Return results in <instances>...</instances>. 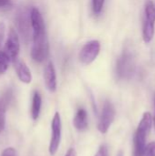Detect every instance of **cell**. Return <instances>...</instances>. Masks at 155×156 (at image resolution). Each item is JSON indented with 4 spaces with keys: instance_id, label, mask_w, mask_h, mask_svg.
<instances>
[{
    "instance_id": "obj_1",
    "label": "cell",
    "mask_w": 155,
    "mask_h": 156,
    "mask_svg": "<svg viewBox=\"0 0 155 156\" xmlns=\"http://www.w3.org/2000/svg\"><path fill=\"white\" fill-rule=\"evenodd\" d=\"M152 115L150 112H145L137 127L133 138V156H143L146 146L147 136L152 128Z\"/></svg>"
},
{
    "instance_id": "obj_2",
    "label": "cell",
    "mask_w": 155,
    "mask_h": 156,
    "mask_svg": "<svg viewBox=\"0 0 155 156\" xmlns=\"http://www.w3.org/2000/svg\"><path fill=\"white\" fill-rule=\"evenodd\" d=\"M134 70L135 63L133 55L129 49H125L117 60L116 74L121 80H129L134 74Z\"/></svg>"
},
{
    "instance_id": "obj_3",
    "label": "cell",
    "mask_w": 155,
    "mask_h": 156,
    "mask_svg": "<svg viewBox=\"0 0 155 156\" xmlns=\"http://www.w3.org/2000/svg\"><path fill=\"white\" fill-rule=\"evenodd\" d=\"M145 16L143 27V38L144 42L149 43L152 41L154 35L155 25V6L153 1H147L145 5Z\"/></svg>"
},
{
    "instance_id": "obj_4",
    "label": "cell",
    "mask_w": 155,
    "mask_h": 156,
    "mask_svg": "<svg viewBox=\"0 0 155 156\" xmlns=\"http://www.w3.org/2000/svg\"><path fill=\"white\" fill-rule=\"evenodd\" d=\"M49 54V45L47 34L33 37V46L31 48V58L36 62H42L48 58Z\"/></svg>"
},
{
    "instance_id": "obj_5",
    "label": "cell",
    "mask_w": 155,
    "mask_h": 156,
    "mask_svg": "<svg viewBox=\"0 0 155 156\" xmlns=\"http://www.w3.org/2000/svg\"><path fill=\"white\" fill-rule=\"evenodd\" d=\"M61 118L58 112H56L51 121V137L49 142V154L50 155H55L61 141Z\"/></svg>"
},
{
    "instance_id": "obj_6",
    "label": "cell",
    "mask_w": 155,
    "mask_h": 156,
    "mask_svg": "<svg viewBox=\"0 0 155 156\" xmlns=\"http://www.w3.org/2000/svg\"><path fill=\"white\" fill-rule=\"evenodd\" d=\"M115 118V109L112 103L109 101H106L103 104L101 113L99 119V123H98V130L101 133H106L111 125L112 124L113 121Z\"/></svg>"
},
{
    "instance_id": "obj_7",
    "label": "cell",
    "mask_w": 155,
    "mask_h": 156,
    "mask_svg": "<svg viewBox=\"0 0 155 156\" xmlns=\"http://www.w3.org/2000/svg\"><path fill=\"white\" fill-rule=\"evenodd\" d=\"M100 51V43L99 40H90L87 42L79 52V60L84 65L91 64L98 57Z\"/></svg>"
},
{
    "instance_id": "obj_8",
    "label": "cell",
    "mask_w": 155,
    "mask_h": 156,
    "mask_svg": "<svg viewBox=\"0 0 155 156\" xmlns=\"http://www.w3.org/2000/svg\"><path fill=\"white\" fill-rule=\"evenodd\" d=\"M19 51H20V41H19L18 35L14 28H10L5 44L4 53L9 58V60L13 62L16 58H18Z\"/></svg>"
},
{
    "instance_id": "obj_9",
    "label": "cell",
    "mask_w": 155,
    "mask_h": 156,
    "mask_svg": "<svg viewBox=\"0 0 155 156\" xmlns=\"http://www.w3.org/2000/svg\"><path fill=\"white\" fill-rule=\"evenodd\" d=\"M30 23L33 32V37H40L46 34V27L41 13L37 7H33L30 11Z\"/></svg>"
},
{
    "instance_id": "obj_10",
    "label": "cell",
    "mask_w": 155,
    "mask_h": 156,
    "mask_svg": "<svg viewBox=\"0 0 155 156\" xmlns=\"http://www.w3.org/2000/svg\"><path fill=\"white\" fill-rule=\"evenodd\" d=\"M16 25L18 31L24 36L25 38L29 37V30H30V13L27 14L26 11L21 10L16 14Z\"/></svg>"
},
{
    "instance_id": "obj_11",
    "label": "cell",
    "mask_w": 155,
    "mask_h": 156,
    "mask_svg": "<svg viewBox=\"0 0 155 156\" xmlns=\"http://www.w3.org/2000/svg\"><path fill=\"white\" fill-rule=\"evenodd\" d=\"M13 64H14V67H15V69H16V72L19 80L26 84L30 83L32 80V74H31L30 69L25 63V61L17 58L13 61Z\"/></svg>"
},
{
    "instance_id": "obj_12",
    "label": "cell",
    "mask_w": 155,
    "mask_h": 156,
    "mask_svg": "<svg viewBox=\"0 0 155 156\" xmlns=\"http://www.w3.org/2000/svg\"><path fill=\"white\" fill-rule=\"evenodd\" d=\"M44 81L47 89L50 92H55L57 90V75L56 69L52 62H48L44 69Z\"/></svg>"
},
{
    "instance_id": "obj_13",
    "label": "cell",
    "mask_w": 155,
    "mask_h": 156,
    "mask_svg": "<svg viewBox=\"0 0 155 156\" xmlns=\"http://www.w3.org/2000/svg\"><path fill=\"white\" fill-rule=\"evenodd\" d=\"M73 125L79 132H83L88 129L89 126L88 113L85 109L80 108L77 111L76 115L73 119Z\"/></svg>"
},
{
    "instance_id": "obj_14",
    "label": "cell",
    "mask_w": 155,
    "mask_h": 156,
    "mask_svg": "<svg viewBox=\"0 0 155 156\" xmlns=\"http://www.w3.org/2000/svg\"><path fill=\"white\" fill-rule=\"evenodd\" d=\"M42 99L39 92L35 91L32 98V105H31V117L34 121L37 120L41 111Z\"/></svg>"
},
{
    "instance_id": "obj_15",
    "label": "cell",
    "mask_w": 155,
    "mask_h": 156,
    "mask_svg": "<svg viewBox=\"0 0 155 156\" xmlns=\"http://www.w3.org/2000/svg\"><path fill=\"white\" fill-rule=\"evenodd\" d=\"M5 125V105L0 100V133L4 131Z\"/></svg>"
},
{
    "instance_id": "obj_16",
    "label": "cell",
    "mask_w": 155,
    "mask_h": 156,
    "mask_svg": "<svg viewBox=\"0 0 155 156\" xmlns=\"http://www.w3.org/2000/svg\"><path fill=\"white\" fill-rule=\"evenodd\" d=\"M9 61V58L4 53V51H2V53L0 54V74H3L6 71Z\"/></svg>"
},
{
    "instance_id": "obj_17",
    "label": "cell",
    "mask_w": 155,
    "mask_h": 156,
    "mask_svg": "<svg viewBox=\"0 0 155 156\" xmlns=\"http://www.w3.org/2000/svg\"><path fill=\"white\" fill-rule=\"evenodd\" d=\"M105 0H92V9L96 15H99L103 8Z\"/></svg>"
},
{
    "instance_id": "obj_18",
    "label": "cell",
    "mask_w": 155,
    "mask_h": 156,
    "mask_svg": "<svg viewBox=\"0 0 155 156\" xmlns=\"http://www.w3.org/2000/svg\"><path fill=\"white\" fill-rule=\"evenodd\" d=\"M143 156H155V142L150 143L145 146Z\"/></svg>"
},
{
    "instance_id": "obj_19",
    "label": "cell",
    "mask_w": 155,
    "mask_h": 156,
    "mask_svg": "<svg viewBox=\"0 0 155 156\" xmlns=\"http://www.w3.org/2000/svg\"><path fill=\"white\" fill-rule=\"evenodd\" d=\"M95 156H109V153H108V147L104 144L100 145L98 152L96 153Z\"/></svg>"
},
{
    "instance_id": "obj_20",
    "label": "cell",
    "mask_w": 155,
    "mask_h": 156,
    "mask_svg": "<svg viewBox=\"0 0 155 156\" xmlns=\"http://www.w3.org/2000/svg\"><path fill=\"white\" fill-rule=\"evenodd\" d=\"M1 156H16V150H15L13 147L5 148V149L3 151L2 155Z\"/></svg>"
},
{
    "instance_id": "obj_21",
    "label": "cell",
    "mask_w": 155,
    "mask_h": 156,
    "mask_svg": "<svg viewBox=\"0 0 155 156\" xmlns=\"http://www.w3.org/2000/svg\"><path fill=\"white\" fill-rule=\"evenodd\" d=\"M5 26L3 22H0V44L4 38L5 36Z\"/></svg>"
},
{
    "instance_id": "obj_22",
    "label": "cell",
    "mask_w": 155,
    "mask_h": 156,
    "mask_svg": "<svg viewBox=\"0 0 155 156\" xmlns=\"http://www.w3.org/2000/svg\"><path fill=\"white\" fill-rule=\"evenodd\" d=\"M65 156H77V153H76L75 149L70 148V149H69V151L67 152V154H66Z\"/></svg>"
},
{
    "instance_id": "obj_23",
    "label": "cell",
    "mask_w": 155,
    "mask_h": 156,
    "mask_svg": "<svg viewBox=\"0 0 155 156\" xmlns=\"http://www.w3.org/2000/svg\"><path fill=\"white\" fill-rule=\"evenodd\" d=\"M10 4V0H0V7L7 6Z\"/></svg>"
},
{
    "instance_id": "obj_24",
    "label": "cell",
    "mask_w": 155,
    "mask_h": 156,
    "mask_svg": "<svg viewBox=\"0 0 155 156\" xmlns=\"http://www.w3.org/2000/svg\"><path fill=\"white\" fill-rule=\"evenodd\" d=\"M117 156H123V152H122V151H120V152L117 154Z\"/></svg>"
},
{
    "instance_id": "obj_25",
    "label": "cell",
    "mask_w": 155,
    "mask_h": 156,
    "mask_svg": "<svg viewBox=\"0 0 155 156\" xmlns=\"http://www.w3.org/2000/svg\"><path fill=\"white\" fill-rule=\"evenodd\" d=\"M154 103H155V98H154ZM153 124H154V128H155V116H154V120H153Z\"/></svg>"
},
{
    "instance_id": "obj_26",
    "label": "cell",
    "mask_w": 155,
    "mask_h": 156,
    "mask_svg": "<svg viewBox=\"0 0 155 156\" xmlns=\"http://www.w3.org/2000/svg\"><path fill=\"white\" fill-rule=\"evenodd\" d=\"M1 53H2V50H1V49H0V54H1Z\"/></svg>"
}]
</instances>
